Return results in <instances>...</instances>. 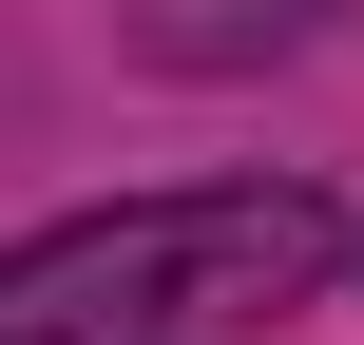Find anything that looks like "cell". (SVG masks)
Masks as SVG:
<instances>
[{"mask_svg": "<svg viewBox=\"0 0 364 345\" xmlns=\"http://www.w3.org/2000/svg\"><path fill=\"white\" fill-rule=\"evenodd\" d=\"M326 269H346V211L288 192V173L134 192V211H77V230L0 250V345H230L250 307H288Z\"/></svg>", "mask_w": 364, "mask_h": 345, "instance_id": "obj_1", "label": "cell"}]
</instances>
